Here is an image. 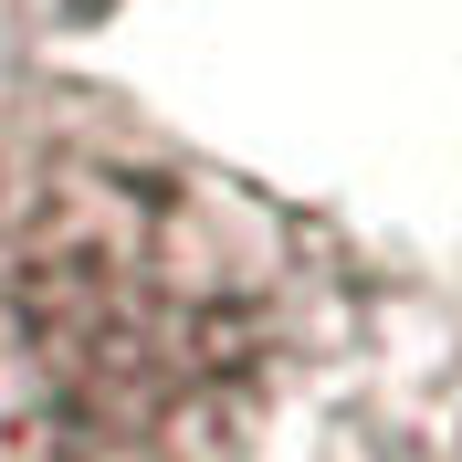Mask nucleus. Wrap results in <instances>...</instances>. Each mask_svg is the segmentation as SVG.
<instances>
[{
    "label": "nucleus",
    "instance_id": "f257e3e1",
    "mask_svg": "<svg viewBox=\"0 0 462 462\" xmlns=\"http://www.w3.org/2000/svg\"><path fill=\"white\" fill-rule=\"evenodd\" d=\"M337 263L116 95L0 74V462H253Z\"/></svg>",
    "mask_w": 462,
    "mask_h": 462
},
{
    "label": "nucleus",
    "instance_id": "f03ea898",
    "mask_svg": "<svg viewBox=\"0 0 462 462\" xmlns=\"http://www.w3.org/2000/svg\"><path fill=\"white\" fill-rule=\"evenodd\" d=\"M116 0H0V32H22V42H42V32H85L106 22Z\"/></svg>",
    "mask_w": 462,
    "mask_h": 462
},
{
    "label": "nucleus",
    "instance_id": "7ed1b4c3",
    "mask_svg": "<svg viewBox=\"0 0 462 462\" xmlns=\"http://www.w3.org/2000/svg\"><path fill=\"white\" fill-rule=\"evenodd\" d=\"M420 462H462V410H452V420H441L431 441H420Z\"/></svg>",
    "mask_w": 462,
    "mask_h": 462
}]
</instances>
